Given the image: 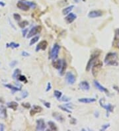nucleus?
Segmentation results:
<instances>
[{
    "label": "nucleus",
    "mask_w": 119,
    "mask_h": 131,
    "mask_svg": "<svg viewBox=\"0 0 119 131\" xmlns=\"http://www.w3.org/2000/svg\"><path fill=\"white\" fill-rule=\"evenodd\" d=\"M105 63L108 66H117L119 65L117 62V54L115 52H109L105 58Z\"/></svg>",
    "instance_id": "f257e3e1"
},
{
    "label": "nucleus",
    "mask_w": 119,
    "mask_h": 131,
    "mask_svg": "<svg viewBox=\"0 0 119 131\" xmlns=\"http://www.w3.org/2000/svg\"><path fill=\"white\" fill-rule=\"evenodd\" d=\"M99 54L100 53L98 52H97L94 53L91 56V58L89 59V60L88 61V62H87V64L86 66V70L87 72H89L90 70H91V67L93 66V64L95 63V62L97 60V57L99 56Z\"/></svg>",
    "instance_id": "f03ea898"
},
{
    "label": "nucleus",
    "mask_w": 119,
    "mask_h": 131,
    "mask_svg": "<svg viewBox=\"0 0 119 131\" xmlns=\"http://www.w3.org/2000/svg\"><path fill=\"white\" fill-rule=\"evenodd\" d=\"M103 66V62L100 60H96L92 66V73L94 76H96L98 72Z\"/></svg>",
    "instance_id": "7ed1b4c3"
},
{
    "label": "nucleus",
    "mask_w": 119,
    "mask_h": 131,
    "mask_svg": "<svg viewBox=\"0 0 119 131\" xmlns=\"http://www.w3.org/2000/svg\"><path fill=\"white\" fill-rule=\"evenodd\" d=\"M60 46L58 44H55L53 46V47L52 48L50 52V58H52V60H56L58 56L59 51H60Z\"/></svg>",
    "instance_id": "20e7f679"
},
{
    "label": "nucleus",
    "mask_w": 119,
    "mask_h": 131,
    "mask_svg": "<svg viewBox=\"0 0 119 131\" xmlns=\"http://www.w3.org/2000/svg\"><path fill=\"white\" fill-rule=\"evenodd\" d=\"M41 30H42V27H41V26H35V27H34L31 29V30L29 31V33H28V35H27V37L28 38H30V37H32L33 36L37 35L38 33L41 32Z\"/></svg>",
    "instance_id": "39448f33"
},
{
    "label": "nucleus",
    "mask_w": 119,
    "mask_h": 131,
    "mask_svg": "<svg viewBox=\"0 0 119 131\" xmlns=\"http://www.w3.org/2000/svg\"><path fill=\"white\" fill-rule=\"evenodd\" d=\"M66 80L68 84L73 85V84L76 82V79L74 74L71 73V72H67V73H66Z\"/></svg>",
    "instance_id": "423d86ee"
},
{
    "label": "nucleus",
    "mask_w": 119,
    "mask_h": 131,
    "mask_svg": "<svg viewBox=\"0 0 119 131\" xmlns=\"http://www.w3.org/2000/svg\"><path fill=\"white\" fill-rule=\"evenodd\" d=\"M46 128L45 122L43 119H38L36 121V131H44Z\"/></svg>",
    "instance_id": "0eeeda50"
},
{
    "label": "nucleus",
    "mask_w": 119,
    "mask_h": 131,
    "mask_svg": "<svg viewBox=\"0 0 119 131\" xmlns=\"http://www.w3.org/2000/svg\"><path fill=\"white\" fill-rule=\"evenodd\" d=\"M47 46H48V43L46 40H42L41 42L38 43V45L36 46V51L38 52L39 51H45L46 48H47Z\"/></svg>",
    "instance_id": "6e6552de"
},
{
    "label": "nucleus",
    "mask_w": 119,
    "mask_h": 131,
    "mask_svg": "<svg viewBox=\"0 0 119 131\" xmlns=\"http://www.w3.org/2000/svg\"><path fill=\"white\" fill-rule=\"evenodd\" d=\"M99 103H100V105L103 108H104L105 109H106V111H107V113H106V116H109V113H110V112H112V111H113L114 106H112V105H111V104L105 105V104L102 102V99L100 100Z\"/></svg>",
    "instance_id": "1a4fd4ad"
},
{
    "label": "nucleus",
    "mask_w": 119,
    "mask_h": 131,
    "mask_svg": "<svg viewBox=\"0 0 119 131\" xmlns=\"http://www.w3.org/2000/svg\"><path fill=\"white\" fill-rule=\"evenodd\" d=\"M102 15H103V12L101 11L95 10L89 12V14H88V17L89 18H97L101 17Z\"/></svg>",
    "instance_id": "9d476101"
},
{
    "label": "nucleus",
    "mask_w": 119,
    "mask_h": 131,
    "mask_svg": "<svg viewBox=\"0 0 119 131\" xmlns=\"http://www.w3.org/2000/svg\"><path fill=\"white\" fill-rule=\"evenodd\" d=\"M17 7L19 9L23 11H28L30 7L28 6L26 3H24L21 1H18L17 3Z\"/></svg>",
    "instance_id": "9b49d317"
},
{
    "label": "nucleus",
    "mask_w": 119,
    "mask_h": 131,
    "mask_svg": "<svg viewBox=\"0 0 119 131\" xmlns=\"http://www.w3.org/2000/svg\"><path fill=\"white\" fill-rule=\"evenodd\" d=\"M77 18V15L73 13H70L68 15H67V17L65 18V20L67 22V23L70 24V23H73L74 21L76 20Z\"/></svg>",
    "instance_id": "f8f14e48"
},
{
    "label": "nucleus",
    "mask_w": 119,
    "mask_h": 131,
    "mask_svg": "<svg viewBox=\"0 0 119 131\" xmlns=\"http://www.w3.org/2000/svg\"><path fill=\"white\" fill-rule=\"evenodd\" d=\"M42 111V109L41 107L38 105H34L33 106V109L30 110V115L31 116H34L36 113H40V112H41Z\"/></svg>",
    "instance_id": "ddd939ff"
},
{
    "label": "nucleus",
    "mask_w": 119,
    "mask_h": 131,
    "mask_svg": "<svg viewBox=\"0 0 119 131\" xmlns=\"http://www.w3.org/2000/svg\"><path fill=\"white\" fill-rule=\"evenodd\" d=\"M5 87H6L7 88H9L12 91V93H14L15 91H19L21 90V86L18 87V86H13L11 84H5L4 85Z\"/></svg>",
    "instance_id": "4468645a"
},
{
    "label": "nucleus",
    "mask_w": 119,
    "mask_h": 131,
    "mask_svg": "<svg viewBox=\"0 0 119 131\" xmlns=\"http://www.w3.org/2000/svg\"><path fill=\"white\" fill-rule=\"evenodd\" d=\"M94 85L96 87L97 89H98L99 91H102V92H105V93H108L109 91L107 90V89L105 88V87H103V86H101L100 83H99V81H97V80H94Z\"/></svg>",
    "instance_id": "2eb2a0df"
},
{
    "label": "nucleus",
    "mask_w": 119,
    "mask_h": 131,
    "mask_svg": "<svg viewBox=\"0 0 119 131\" xmlns=\"http://www.w3.org/2000/svg\"><path fill=\"white\" fill-rule=\"evenodd\" d=\"M79 87L81 89H83L84 91H88L90 89V86L89 83L86 81H83L81 83H79Z\"/></svg>",
    "instance_id": "dca6fc26"
},
{
    "label": "nucleus",
    "mask_w": 119,
    "mask_h": 131,
    "mask_svg": "<svg viewBox=\"0 0 119 131\" xmlns=\"http://www.w3.org/2000/svg\"><path fill=\"white\" fill-rule=\"evenodd\" d=\"M78 101L83 103H91L93 102H95L96 99L95 98H81L79 99Z\"/></svg>",
    "instance_id": "f3484780"
},
{
    "label": "nucleus",
    "mask_w": 119,
    "mask_h": 131,
    "mask_svg": "<svg viewBox=\"0 0 119 131\" xmlns=\"http://www.w3.org/2000/svg\"><path fill=\"white\" fill-rule=\"evenodd\" d=\"M7 117V111L5 107L0 105V118H5Z\"/></svg>",
    "instance_id": "a211bd4d"
},
{
    "label": "nucleus",
    "mask_w": 119,
    "mask_h": 131,
    "mask_svg": "<svg viewBox=\"0 0 119 131\" xmlns=\"http://www.w3.org/2000/svg\"><path fill=\"white\" fill-rule=\"evenodd\" d=\"M62 60H54L53 62H52V66L54 68L58 70H60L62 67Z\"/></svg>",
    "instance_id": "6ab92c4d"
},
{
    "label": "nucleus",
    "mask_w": 119,
    "mask_h": 131,
    "mask_svg": "<svg viewBox=\"0 0 119 131\" xmlns=\"http://www.w3.org/2000/svg\"><path fill=\"white\" fill-rule=\"evenodd\" d=\"M7 105L9 108L12 109L13 110H16L17 109L18 107V103L15 101H11V102H9L7 103Z\"/></svg>",
    "instance_id": "aec40b11"
},
{
    "label": "nucleus",
    "mask_w": 119,
    "mask_h": 131,
    "mask_svg": "<svg viewBox=\"0 0 119 131\" xmlns=\"http://www.w3.org/2000/svg\"><path fill=\"white\" fill-rule=\"evenodd\" d=\"M66 66H67V64H66V61L63 60H62V67L59 70H60V74L61 76H63L64 73H65V71L66 70Z\"/></svg>",
    "instance_id": "412c9836"
},
{
    "label": "nucleus",
    "mask_w": 119,
    "mask_h": 131,
    "mask_svg": "<svg viewBox=\"0 0 119 131\" xmlns=\"http://www.w3.org/2000/svg\"><path fill=\"white\" fill-rule=\"evenodd\" d=\"M74 8V5H70L68 7H66L65 9H63L62 11V13L63 15H68L69 13L71 12V11L73 10V9Z\"/></svg>",
    "instance_id": "4be33fe9"
},
{
    "label": "nucleus",
    "mask_w": 119,
    "mask_h": 131,
    "mask_svg": "<svg viewBox=\"0 0 119 131\" xmlns=\"http://www.w3.org/2000/svg\"><path fill=\"white\" fill-rule=\"evenodd\" d=\"M19 46H20L19 44H17V43H15L12 42V43H7V44H6V47H7V48H18V47H19Z\"/></svg>",
    "instance_id": "5701e85b"
},
{
    "label": "nucleus",
    "mask_w": 119,
    "mask_h": 131,
    "mask_svg": "<svg viewBox=\"0 0 119 131\" xmlns=\"http://www.w3.org/2000/svg\"><path fill=\"white\" fill-rule=\"evenodd\" d=\"M52 116L56 118L57 121H60L61 122H62L63 121V116H62V115L58 113H54Z\"/></svg>",
    "instance_id": "b1692460"
},
{
    "label": "nucleus",
    "mask_w": 119,
    "mask_h": 131,
    "mask_svg": "<svg viewBox=\"0 0 119 131\" xmlns=\"http://www.w3.org/2000/svg\"><path fill=\"white\" fill-rule=\"evenodd\" d=\"M20 73H21V70L19 69H15V71L13 72V75H12V77H13V79H17L19 78V76H20Z\"/></svg>",
    "instance_id": "393cba45"
},
{
    "label": "nucleus",
    "mask_w": 119,
    "mask_h": 131,
    "mask_svg": "<svg viewBox=\"0 0 119 131\" xmlns=\"http://www.w3.org/2000/svg\"><path fill=\"white\" fill-rule=\"evenodd\" d=\"M48 124L50 130H52V131H57L58 130L56 126V124L54 123V122H52V121H48Z\"/></svg>",
    "instance_id": "a878e982"
},
{
    "label": "nucleus",
    "mask_w": 119,
    "mask_h": 131,
    "mask_svg": "<svg viewBox=\"0 0 119 131\" xmlns=\"http://www.w3.org/2000/svg\"><path fill=\"white\" fill-rule=\"evenodd\" d=\"M54 96L56 97L58 100H60L61 97H62V93L61 91H58V90H55L54 92Z\"/></svg>",
    "instance_id": "bb28decb"
},
{
    "label": "nucleus",
    "mask_w": 119,
    "mask_h": 131,
    "mask_svg": "<svg viewBox=\"0 0 119 131\" xmlns=\"http://www.w3.org/2000/svg\"><path fill=\"white\" fill-rule=\"evenodd\" d=\"M39 36H35V37H33L31 40L30 41V43H29V45L32 46L33 44H35L36 43H37L38 42V40H39Z\"/></svg>",
    "instance_id": "cd10ccee"
},
{
    "label": "nucleus",
    "mask_w": 119,
    "mask_h": 131,
    "mask_svg": "<svg viewBox=\"0 0 119 131\" xmlns=\"http://www.w3.org/2000/svg\"><path fill=\"white\" fill-rule=\"evenodd\" d=\"M28 25V22L27 21H21L20 23H19V26L21 28H22V29H24L26 26H27Z\"/></svg>",
    "instance_id": "c85d7f7f"
},
{
    "label": "nucleus",
    "mask_w": 119,
    "mask_h": 131,
    "mask_svg": "<svg viewBox=\"0 0 119 131\" xmlns=\"http://www.w3.org/2000/svg\"><path fill=\"white\" fill-rule=\"evenodd\" d=\"M58 107L60 109H61L62 111H65V112H67V113H71V111H70V110H69L68 108H66V107H65V106H62V105H59Z\"/></svg>",
    "instance_id": "c756f323"
},
{
    "label": "nucleus",
    "mask_w": 119,
    "mask_h": 131,
    "mask_svg": "<svg viewBox=\"0 0 119 131\" xmlns=\"http://www.w3.org/2000/svg\"><path fill=\"white\" fill-rule=\"evenodd\" d=\"M18 79L19 80V81H23V82H25V83H27V80L26 78V77L25 76H22V75H20L19 76Z\"/></svg>",
    "instance_id": "7c9ffc66"
},
{
    "label": "nucleus",
    "mask_w": 119,
    "mask_h": 131,
    "mask_svg": "<svg viewBox=\"0 0 119 131\" xmlns=\"http://www.w3.org/2000/svg\"><path fill=\"white\" fill-rule=\"evenodd\" d=\"M26 3L27 4V5L30 7V8H32V9H35V8L36 7V3L33 2H30V1H27V2H26Z\"/></svg>",
    "instance_id": "2f4dec72"
},
{
    "label": "nucleus",
    "mask_w": 119,
    "mask_h": 131,
    "mask_svg": "<svg viewBox=\"0 0 119 131\" xmlns=\"http://www.w3.org/2000/svg\"><path fill=\"white\" fill-rule=\"evenodd\" d=\"M13 18H14L16 21H19L21 19V15H19V14H18V13H14V14H13Z\"/></svg>",
    "instance_id": "473e14b6"
},
{
    "label": "nucleus",
    "mask_w": 119,
    "mask_h": 131,
    "mask_svg": "<svg viewBox=\"0 0 119 131\" xmlns=\"http://www.w3.org/2000/svg\"><path fill=\"white\" fill-rule=\"evenodd\" d=\"M21 105L23 106L24 108L25 109H30V105L28 103H23L21 104Z\"/></svg>",
    "instance_id": "72a5a7b5"
},
{
    "label": "nucleus",
    "mask_w": 119,
    "mask_h": 131,
    "mask_svg": "<svg viewBox=\"0 0 119 131\" xmlns=\"http://www.w3.org/2000/svg\"><path fill=\"white\" fill-rule=\"evenodd\" d=\"M60 100L61 101H65V102H66V101H70V97H66V96H63V97H62V98H60Z\"/></svg>",
    "instance_id": "f704fd0d"
},
{
    "label": "nucleus",
    "mask_w": 119,
    "mask_h": 131,
    "mask_svg": "<svg viewBox=\"0 0 119 131\" xmlns=\"http://www.w3.org/2000/svg\"><path fill=\"white\" fill-rule=\"evenodd\" d=\"M28 96V92L27 91H23V92H22V94H21V97H22V98H26Z\"/></svg>",
    "instance_id": "c9c22d12"
},
{
    "label": "nucleus",
    "mask_w": 119,
    "mask_h": 131,
    "mask_svg": "<svg viewBox=\"0 0 119 131\" xmlns=\"http://www.w3.org/2000/svg\"><path fill=\"white\" fill-rule=\"evenodd\" d=\"M110 126V124H104L101 127V131H105L106 129H107Z\"/></svg>",
    "instance_id": "e433bc0d"
},
{
    "label": "nucleus",
    "mask_w": 119,
    "mask_h": 131,
    "mask_svg": "<svg viewBox=\"0 0 119 131\" xmlns=\"http://www.w3.org/2000/svg\"><path fill=\"white\" fill-rule=\"evenodd\" d=\"M41 101L43 103L44 105L47 108H50V103L49 102H46V101H42V100H41Z\"/></svg>",
    "instance_id": "4c0bfd02"
},
{
    "label": "nucleus",
    "mask_w": 119,
    "mask_h": 131,
    "mask_svg": "<svg viewBox=\"0 0 119 131\" xmlns=\"http://www.w3.org/2000/svg\"><path fill=\"white\" fill-rule=\"evenodd\" d=\"M27 32H28V29H23V30H22V34H23V37H25Z\"/></svg>",
    "instance_id": "58836bf2"
},
{
    "label": "nucleus",
    "mask_w": 119,
    "mask_h": 131,
    "mask_svg": "<svg viewBox=\"0 0 119 131\" xmlns=\"http://www.w3.org/2000/svg\"><path fill=\"white\" fill-rule=\"evenodd\" d=\"M21 54H22V56H24V57H27L28 56H30V54L28 52H27L26 51H23L22 53H21Z\"/></svg>",
    "instance_id": "ea45409f"
},
{
    "label": "nucleus",
    "mask_w": 119,
    "mask_h": 131,
    "mask_svg": "<svg viewBox=\"0 0 119 131\" xmlns=\"http://www.w3.org/2000/svg\"><path fill=\"white\" fill-rule=\"evenodd\" d=\"M17 64V61H13L12 62H11L10 64H9V66H10L11 67H14V66H15Z\"/></svg>",
    "instance_id": "a19ab883"
},
{
    "label": "nucleus",
    "mask_w": 119,
    "mask_h": 131,
    "mask_svg": "<svg viewBox=\"0 0 119 131\" xmlns=\"http://www.w3.org/2000/svg\"><path fill=\"white\" fill-rule=\"evenodd\" d=\"M115 38L119 39V29H117L115 31Z\"/></svg>",
    "instance_id": "79ce46f5"
},
{
    "label": "nucleus",
    "mask_w": 119,
    "mask_h": 131,
    "mask_svg": "<svg viewBox=\"0 0 119 131\" xmlns=\"http://www.w3.org/2000/svg\"><path fill=\"white\" fill-rule=\"evenodd\" d=\"M51 87H52V86H51V83L49 82V83H48V84H47V88H46V91H48L49 90H50Z\"/></svg>",
    "instance_id": "37998d69"
},
{
    "label": "nucleus",
    "mask_w": 119,
    "mask_h": 131,
    "mask_svg": "<svg viewBox=\"0 0 119 131\" xmlns=\"http://www.w3.org/2000/svg\"><path fill=\"white\" fill-rule=\"evenodd\" d=\"M4 130H5V126H4V124L0 123V131H3Z\"/></svg>",
    "instance_id": "c03bdc74"
},
{
    "label": "nucleus",
    "mask_w": 119,
    "mask_h": 131,
    "mask_svg": "<svg viewBox=\"0 0 119 131\" xmlns=\"http://www.w3.org/2000/svg\"><path fill=\"white\" fill-rule=\"evenodd\" d=\"M69 104H70V103L66 104V105H64V106H66V107H68V109H72V106H71V104H70V105H69Z\"/></svg>",
    "instance_id": "a18cd8bd"
},
{
    "label": "nucleus",
    "mask_w": 119,
    "mask_h": 131,
    "mask_svg": "<svg viewBox=\"0 0 119 131\" xmlns=\"http://www.w3.org/2000/svg\"><path fill=\"white\" fill-rule=\"evenodd\" d=\"M113 87H114V89H115L116 91H118V92L119 93V87H117V86H113Z\"/></svg>",
    "instance_id": "49530a36"
},
{
    "label": "nucleus",
    "mask_w": 119,
    "mask_h": 131,
    "mask_svg": "<svg viewBox=\"0 0 119 131\" xmlns=\"http://www.w3.org/2000/svg\"><path fill=\"white\" fill-rule=\"evenodd\" d=\"M0 5L2 6V7H4L5 5V3L4 2H3V1H0Z\"/></svg>",
    "instance_id": "de8ad7c7"
},
{
    "label": "nucleus",
    "mask_w": 119,
    "mask_h": 131,
    "mask_svg": "<svg viewBox=\"0 0 119 131\" xmlns=\"http://www.w3.org/2000/svg\"><path fill=\"white\" fill-rule=\"evenodd\" d=\"M74 2H76V3H79L80 1H81V0H74Z\"/></svg>",
    "instance_id": "09e8293b"
}]
</instances>
